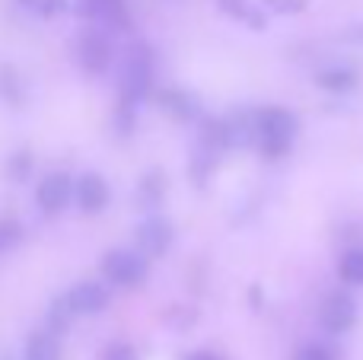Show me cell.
Instances as JSON below:
<instances>
[{
	"mask_svg": "<svg viewBox=\"0 0 363 360\" xmlns=\"http://www.w3.org/2000/svg\"><path fill=\"white\" fill-rule=\"evenodd\" d=\"M296 128H300L296 125V115L281 106L258 108L252 115V137H255L258 150L264 157H284L296 137Z\"/></svg>",
	"mask_w": 363,
	"mask_h": 360,
	"instance_id": "cell-1",
	"label": "cell"
},
{
	"mask_svg": "<svg viewBox=\"0 0 363 360\" xmlns=\"http://www.w3.org/2000/svg\"><path fill=\"white\" fill-rule=\"evenodd\" d=\"M77 61H80V67L86 74H102L112 64V42H108V35L99 26H93L89 32L80 35V42H77Z\"/></svg>",
	"mask_w": 363,
	"mask_h": 360,
	"instance_id": "cell-6",
	"label": "cell"
},
{
	"mask_svg": "<svg viewBox=\"0 0 363 360\" xmlns=\"http://www.w3.org/2000/svg\"><path fill=\"white\" fill-rule=\"evenodd\" d=\"M74 198H77V204H80L83 214H99V210H106L112 191H108V182L102 176H96V172H86V176L77 179Z\"/></svg>",
	"mask_w": 363,
	"mask_h": 360,
	"instance_id": "cell-10",
	"label": "cell"
},
{
	"mask_svg": "<svg viewBox=\"0 0 363 360\" xmlns=\"http://www.w3.org/2000/svg\"><path fill=\"white\" fill-rule=\"evenodd\" d=\"M160 108L176 121H191V118H198L201 106L191 93H185V89H163V93H160Z\"/></svg>",
	"mask_w": 363,
	"mask_h": 360,
	"instance_id": "cell-11",
	"label": "cell"
},
{
	"mask_svg": "<svg viewBox=\"0 0 363 360\" xmlns=\"http://www.w3.org/2000/svg\"><path fill=\"white\" fill-rule=\"evenodd\" d=\"M74 189H77V182L67 176V172H51V176H45L42 182H38L35 201L45 214H61V210L70 204Z\"/></svg>",
	"mask_w": 363,
	"mask_h": 360,
	"instance_id": "cell-8",
	"label": "cell"
},
{
	"mask_svg": "<svg viewBox=\"0 0 363 360\" xmlns=\"http://www.w3.org/2000/svg\"><path fill=\"white\" fill-rule=\"evenodd\" d=\"M338 278L351 287H363V249H351L338 261Z\"/></svg>",
	"mask_w": 363,
	"mask_h": 360,
	"instance_id": "cell-15",
	"label": "cell"
},
{
	"mask_svg": "<svg viewBox=\"0 0 363 360\" xmlns=\"http://www.w3.org/2000/svg\"><path fill=\"white\" fill-rule=\"evenodd\" d=\"M315 83L322 89H332V93H347V89L357 86V74L347 67H328V70H322Z\"/></svg>",
	"mask_w": 363,
	"mask_h": 360,
	"instance_id": "cell-14",
	"label": "cell"
},
{
	"mask_svg": "<svg viewBox=\"0 0 363 360\" xmlns=\"http://www.w3.org/2000/svg\"><path fill=\"white\" fill-rule=\"evenodd\" d=\"M163 195H166L163 172H157V169L147 172V176L140 179V185H138V208H140V210H153V208H160Z\"/></svg>",
	"mask_w": 363,
	"mask_h": 360,
	"instance_id": "cell-13",
	"label": "cell"
},
{
	"mask_svg": "<svg viewBox=\"0 0 363 360\" xmlns=\"http://www.w3.org/2000/svg\"><path fill=\"white\" fill-rule=\"evenodd\" d=\"M26 360H61V342L57 332L42 329L26 342Z\"/></svg>",
	"mask_w": 363,
	"mask_h": 360,
	"instance_id": "cell-12",
	"label": "cell"
},
{
	"mask_svg": "<svg viewBox=\"0 0 363 360\" xmlns=\"http://www.w3.org/2000/svg\"><path fill=\"white\" fill-rule=\"evenodd\" d=\"M102 274H106V281L115 287H134L144 281L147 259L138 249H134V252H128V249H112V252L102 259Z\"/></svg>",
	"mask_w": 363,
	"mask_h": 360,
	"instance_id": "cell-3",
	"label": "cell"
},
{
	"mask_svg": "<svg viewBox=\"0 0 363 360\" xmlns=\"http://www.w3.org/2000/svg\"><path fill=\"white\" fill-rule=\"evenodd\" d=\"M268 6H274V10H281V13H294L303 6V0H268Z\"/></svg>",
	"mask_w": 363,
	"mask_h": 360,
	"instance_id": "cell-22",
	"label": "cell"
},
{
	"mask_svg": "<svg viewBox=\"0 0 363 360\" xmlns=\"http://www.w3.org/2000/svg\"><path fill=\"white\" fill-rule=\"evenodd\" d=\"M32 172V153L29 150H16L10 159H6V176L10 182H26Z\"/></svg>",
	"mask_w": 363,
	"mask_h": 360,
	"instance_id": "cell-18",
	"label": "cell"
},
{
	"mask_svg": "<svg viewBox=\"0 0 363 360\" xmlns=\"http://www.w3.org/2000/svg\"><path fill=\"white\" fill-rule=\"evenodd\" d=\"M294 360H338V354H335L328 344H322V342H309V344H303V348L296 351Z\"/></svg>",
	"mask_w": 363,
	"mask_h": 360,
	"instance_id": "cell-20",
	"label": "cell"
},
{
	"mask_svg": "<svg viewBox=\"0 0 363 360\" xmlns=\"http://www.w3.org/2000/svg\"><path fill=\"white\" fill-rule=\"evenodd\" d=\"M153 74H157V55L147 42H134L121 51V67H118V93L128 102H140L153 86Z\"/></svg>",
	"mask_w": 363,
	"mask_h": 360,
	"instance_id": "cell-2",
	"label": "cell"
},
{
	"mask_svg": "<svg viewBox=\"0 0 363 360\" xmlns=\"http://www.w3.org/2000/svg\"><path fill=\"white\" fill-rule=\"evenodd\" d=\"M16 4L23 6L26 13H32V16H38V19L61 16V13L67 10V0H16Z\"/></svg>",
	"mask_w": 363,
	"mask_h": 360,
	"instance_id": "cell-17",
	"label": "cell"
},
{
	"mask_svg": "<svg viewBox=\"0 0 363 360\" xmlns=\"http://www.w3.org/2000/svg\"><path fill=\"white\" fill-rule=\"evenodd\" d=\"M77 13L99 29L125 32L131 26V13H128L125 0H77Z\"/></svg>",
	"mask_w": 363,
	"mask_h": 360,
	"instance_id": "cell-5",
	"label": "cell"
},
{
	"mask_svg": "<svg viewBox=\"0 0 363 360\" xmlns=\"http://www.w3.org/2000/svg\"><path fill=\"white\" fill-rule=\"evenodd\" d=\"M23 240V227L13 217H0V252H10Z\"/></svg>",
	"mask_w": 363,
	"mask_h": 360,
	"instance_id": "cell-19",
	"label": "cell"
},
{
	"mask_svg": "<svg viewBox=\"0 0 363 360\" xmlns=\"http://www.w3.org/2000/svg\"><path fill=\"white\" fill-rule=\"evenodd\" d=\"M172 223L160 214H150L138 223V233H134V249H138L144 259H160L166 249L172 246Z\"/></svg>",
	"mask_w": 363,
	"mask_h": 360,
	"instance_id": "cell-4",
	"label": "cell"
},
{
	"mask_svg": "<svg viewBox=\"0 0 363 360\" xmlns=\"http://www.w3.org/2000/svg\"><path fill=\"white\" fill-rule=\"evenodd\" d=\"M319 322L332 335H345L357 322V303L347 293H332V297H325V303L319 310Z\"/></svg>",
	"mask_w": 363,
	"mask_h": 360,
	"instance_id": "cell-9",
	"label": "cell"
},
{
	"mask_svg": "<svg viewBox=\"0 0 363 360\" xmlns=\"http://www.w3.org/2000/svg\"><path fill=\"white\" fill-rule=\"evenodd\" d=\"M106 360H138L131 344H112V348L106 351Z\"/></svg>",
	"mask_w": 363,
	"mask_h": 360,
	"instance_id": "cell-21",
	"label": "cell"
},
{
	"mask_svg": "<svg viewBox=\"0 0 363 360\" xmlns=\"http://www.w3.org/2000/svg\"><path fill=\"white\" fill-rule=\"evenodd\" d=\"M61 300L67 303V310L74 313V316H96V313H102L108 306L112 293H108V287L99 284V281H80V284L64 293Z\"/></svg>",
	"mask_w": 363,
	"mask_h": 360,
	"instance_id": "cell-7",
	"label": "cell"
},
{
	"mask_svg": "<svg viewBox=\"0 0 363 360\" xmlns=\"http://www.w3.org/2000/svg\"><path fill=\"white\" fill-rule=\"evenodd\" d=\"M220 10L230 13L233 19H239V23L252 26V29H264V16L255 10V6H249L245 0H217Z\"/></svg>",
	"mask_w": 363,
	"mask_h": 360,
	"instance_id": "cell-16",
	"label": "cell"
},
{
	"mask_svg": "<svg viewBox=\"0 0 363 360\" xmlns=\"http://www.w3.org/2000/svg\"><path fill=\"white\" fill-rule=\"evenodd\" d=\"M185 360H217L213 354H207V351H198V354H188Z\"/></svg>",
	"mask_w": 363,
	"mask_h": 360,
	"instance_id": "cell-23",
	"label": "cell"
}]
</instances>
